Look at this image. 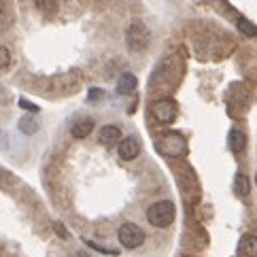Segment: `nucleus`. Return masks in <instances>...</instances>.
I'll list each match as a JSON object with an SVG mask.
<instances>
[{
    "label": "nucleus",
    "mask_w": 257,
    "mask_h": 257,
    "mask_svg": "<svg viewBox=\"0 0 257 257\" xmlns=\"http://www.w3.org/2000/svg\"><path fill=\"white\" fill-rule=\"evenodd\" d=\"M147 221L153 227H168L174 221V204L170 200H160L147 210Z\"/></svg>",
    "instance_id": "f257e3e1"
},
{
    "label": "nucleus",
    "mask_w": 257,
    "mask_h": 257,
    "mask_svg": "<svg viewBox=\"0 0 257 257\" xmlns=\"http://www.w3.org/2000/svg\"><path fill=\"white\" fill-rule=\"evenodd\" d=\"M125 43L132 51H143L149 47L151 43V32L143 22H132L130 28L125 32Z\"/></svg>",
    "instance_id": "f03ea898"
},
{
    "label": "nucleus",
    "mask_w": 257,
    "mask_h": 257,
    "mask_svg": "<svg viewBox=\"0 0 257 257\" xmlns=\"http://www.w3.org/2000/svg\"><path fill=\"white\" fill-rule=\"evenodd\" d=\"M158 149L164 155H168V158H183V155L187 153V143H185L183 136L174 134V132H168V134H164L160 139Z\"/></svg>",
    "instance_id": "7ed1b4c3"
},
{
    "label": "nucleus",
    "mask_w": 257,
    "mask_h": 257,
    "mask_svg": "<svg viewBox=\"0 0 257 257\" xmlns=\"http://www.w3.org/2000/svg\"><path fill=\"white\" fill-rule=\"evenodd\" d=\"M117 238H119V244H123L125 249H139L145 242V232L136 223H123L119 227Z\"/></svg>",
    "instance_id": "20e7f679"
},
{
    "label": "nucleus",
    "mask_w": 257,
    "mask_h": 257,
    "mask_svg": "<svg viewBox=\"0 0 257 257\" xmlns=\"http://www.w3.org/2000/svg\"><path fill=\"white\" fill-rule=\"evenodd\" d=\"M151 113L155 117V121L160 123H172L177 119V102L170 98H162L158 102H153Z\"/></svg>",
    "instance_id": "39448f33"
},
{
    "label": "nucleus",
    "mask_w": 257,
    "mask_h": 257,
    "mask_svg": "<svg viewBox=\"0 0 257 257\" xmlns=\"http://www.w3.org/2000/svg\"><path fill=\"white\" fill-rule=\"evenodd\" d=\"M117 151H119V158L121 160H134L136 155L141 153V143L134 139V136H125V139L119 141L117 145Z\"/></svg>",
    "instance_id": "423d86ee"
},
{
    "label": "nucleus",
    "mask_w": 257,
    "mask_h": 257,
    "mask_svg": "<svg viewBox=\"0 0 257 257\" xmlns=\"http://www.w3.org/2000/svg\"><path fill=\"white\" fill-rule=\"evenodd\" d=\"M119 141H121V130L113 123L104 125L102 130L98 132V143L104 147H115V145H119Z\"/></svg>",
    "instance_id": "0eeeda50"
},
{
    "label": "nucleus",
    "mask_w": 257,
    "mask_h": 257,
    "mask_svg": "<svg viewBox=\"0 0 257 257\" xmlns=\"http://www.w3.org/2000/svg\"><path fill=\"white\" fill-rule=\"evenodd\" d=\"M91 130H94V119L83 117V119H77V121L72 123L70 134L75 136V139H85V136L91 134Z\"/></svg>",
    "instance_id": "6e6552de"
},
{
    "label": "nucleus",
    "mask_w": 257,
    "mask_h": 257,
    "mask_svg": "<svg viewBox=\"0 0 257 257\" xmlns=\"http://www.w3.org/2000/svg\"><path fill=\"white\" fill-rule=\"evenodd\" d=\"M136 85H139V81H136V77L132 75V72H123L117 81V94H121V96L132 94V91L136 89Z\"/></svg>",
    "instance_id": "1a4fd4ad"
},
{
    "label": "nucleus",
    "mask_w": 257,
    "mask_h": 257,
    "mask_svg": "<svg viewBox=\"0 0 257 257\" xmlns=\"http://www.w3.org/2000/svg\"><path fill=\"white\" fill-rule=\"evenodd\" d=\"M227 145H229V149H232L234 153H242L244 147H246V136H244V132H240V130H229V134H227Z\"/></svg>",
    "instance_id": "9d476101"
},
{
    "label": "nucleus",
    "mask_w": 257,
    "mask_h": 257,
    "mask_svg": "<svg viewBox=\"0 0 257 257\" xmlns=\"http://www.w3.org/2000/svg\"><path fill=\"white\" fill-rule=\"evenodd\" d=\"M240 251L249 257H257V236L255 234H246L240 240Z\"/></svg>",
    "instance_id": "9b49d317"
},
{
    "label": "nucleus",
    "mask_w": 257,
    "mask_h": 257,
    "mask_svg": "<svg viewBox=\"0 0 257 257\" xmlns=\"http://www.w3.org/2000/svg\"><path fill=\"white\" fill-rule=\"evenodd\" d=\"M234 194L236 196H246L249 194V179H246V174L238 172L236 179H234Z\"/></svg>",
    "instance_id": "f8f14e48"
},
{
    "label": "nucleus",
    "mask_w": 257,
    "mask_h": 257,
    "mask_svg": "<svg viewBox=\"0 0 257 257\" xmlns=\"http://www.w3.org/2000/svg\"><path fill=\"white\" fill-rule=\"evenodd\" d=\"M20 130L24 132V134H36L39 132V123H36V119H32V117H22L20 119Z\"/></svg>",
    "instance_id": "ddd939ff"
},
{
    "label": "nucleus",
    "mask_w": 257,
    "mask_h": 257,
    "mask_svg": "<svg viewBox=\"0 0 257 257\" xmlns=\"http://www.w3.org/2000/svg\"><path fill=\"white\" fill-rule=\"evenodd\" d=\"M34 3L43 13H47V15H53L58 11V0H34Z\"/></svg>",
    "instance_id": "4468645a"
},
{
    "label": "nucleus",
    "mask_w": 257,
    "mask_h": 257,
    "mask_svg": "<svg viewBox=\"0 0 257 257\" xmlns=\"http://www.w3.org/2000/svg\"><path fill=\"white\" fill-rule=\"evenodd\" d=\"M238 30L246 36H257V26H253L249 20H242V17L238 20Z\"/></svg>",
    "instance_id": "2eb2a0df"
},
{
    "label": "nucleus",
    "mask_w": 257,
    "mask_h": 257,
    "mask_svg": "<svg viewBox=\"0 0 257 257\" xmlns=\"http://www.w3.org/2000/svg\"><path fill=\"white\" fill-rule=\"evenodd\" d=\"M9 64H11V53H9L7 47L0 45V68H7Z\"/></svg>",
    "instance_id": "dca6fc26"
},
{
    "label": "nucleus",
    "mask_w": 257,
    "mask_h": 257,
    "mask_svg": "<svg viewBox=\"0 0 257 257\" xmlns=\"http://www.w3.org/2000/svg\"><path fill=\"white\" fill-rule=\"evenodd\" d=\"M20 106L24 108V111H28V113H39L41 111L34 102H30V100H26V98H20Z\"/></svg>",
    "instance_id": "f3484780"
},
{
    "label": "nucleus",
    "mask_w": 257,
    "mask_h": 257,
    "mask_svg": "<svg viewBox=\"0 0 257 257\" xmlns=\"http://www.w3.org/2000/svg\"><path fill=\"white\" fill-rule=\"evenodd\" d=\"M53 232H56L60 238H68L66 227H64V223H60V221H56V223H53Z\"/></svg>",
    "instance_id": "a211bd4d"
},
{
    "label": "nucleus",
    "mask_w": 257,
    "mask_h": 257,
    "mask_svg": "<svg viewBox=\"0 0 257 257\" xmlns=\"http://www.w3.org/2000/svg\"><path fill=\"white\" fill-rule=\"evenodd\" d=\"M102 96H104V91H102V89H98V87L89 89V94H87V98H89V100H100Z\"/></svg>",
    "instance_id": "6ab92c4d"
},
{
    "label": "nucleus",
    "mask_w": 257,
    "mask_h": 257,
    "mask_svg": "<svg viewBox=\"0 0 257 257\" xmlns=\"http://www.w3.org/2000/svg\"><path fill=\"white\" fill-rule=\"evenodd\" d=\"M5 13V0H0V15Z\"/></svg>",
    "instance_id": "aec40b11"
},
{
    "label": "nucleus",
    "mask_w": 257,
    "mask_h": 257,
    "mask_svg": "<svg viewBox=\"0 0 257 257\" xmlns=\"http://www.w3.org/2000/svg\"><path fill=\"white\" fill-rule=\"evenodd\" d=\"M255 185H257V174H255Z\"/></svg>",
    "instance_id": "412c9836"
}]
</instances>
